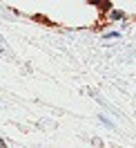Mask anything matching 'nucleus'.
Segmentation results:
<instances>
[{
	"label": "nucleus",
	"mask_w": 136,
	"mask_h": 148,
	"mask_svg": "<svg viewBox=\"0 0 136 148\" xmlns=\"http://www.w3.org/2000/svg\"><path fill=\"white\" fill-rule=\"evenodd\" d=\"M98 121H100V123H105V126H107V128H114V121L109 119L107 114H98Z\"/></svg>",
	"instance_id": "obj_3"
},
{
	"label": "nucleus",
	"mask_w": 136,
	"mask_h": 148,
	"mask_svg": "<svg viewBox=\"0 0 136 148\" xmlns=\"http://www.w3.org/2000/svg\"><path fill=\"white\" fill-rule=\"evenodd\" d=\"M0 148H9L7 146V139H0Z\"/></svg>",
	"instance_id": "obj_4"
},
{
	"label": "nucleus",
	"mask_w": 136,
	"mask_h": 148,
	"mask_svg": "<svg viewBox=\"0 0 136 148\" xmlns=\"http://www.w3.org/2000/svg\"><path fill=\"white\" fill-rule=\"evenodd\" d=\"M123 36V34H120V32H118V29H109V32H105V34H103V40H114V38H120Z\"/></svg>",
	"instance_id": "obj_1"
},
{
	"label": "nucleus",
	"mask_w": 136,
	"mask_h": 148,
	"mask_svg": "<svg viewBox=\"0 0 136 148\" xmlns=\"http://www.w3.org/2000/svg\"><path fill=\"white\" fill-rule=\"evenodd\" d=\"M123 18H125V14H123L120 9H112L109 11V20H123Z\"/></svg>",
	"instance_id": "obj_2"
}]
</instances>
